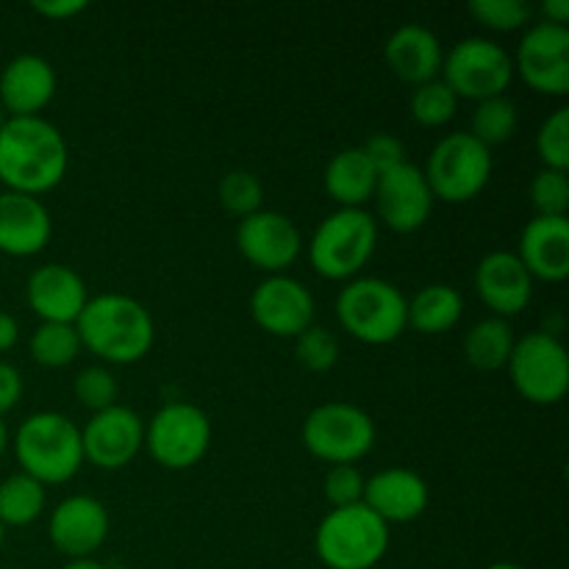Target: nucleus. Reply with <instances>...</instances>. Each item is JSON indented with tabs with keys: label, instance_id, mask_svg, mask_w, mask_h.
Instances as JSON below:
<instances>
[{
	"label": "nucleus",
	"instance_id": "40",
	"mask_svg": "<svg viewBox=\"0 0 569 569\" xmlns=\"http://www.w3.org/2000/svg\"><path fill=\"white\" fill-rule=\"evenodd\" d=\"M22 398V376L14 365L9 361H0V420L3 415H9Z\"/></svg>",
	"mask_w": 569,
	"mask_h": 569
},
{
	"label": "nucleus",
	"instance_id": "11",
	"mask_svg": "<svg viewBox=\"0 0 569 569\" xmlns=\"http://www.w3.org/2000/svg\"><path fill=\"white\" fill-rule=\"evenodd\" d=\"M144 448L167 470H189L211 448V420L192 403H167L144 426Z\"/></svg>",
	"mask_w": 569,
	"mask_h": 569
},
{
	"label": "nucleus",
	"instance_id": "18",
	"mask_svg": "<svg viewBox=\"0 0 569 569\" xmlns=\"http://www.w3.org/2000/svg\"><path fill=\"white\" fill-rule=\"evenodd\" d=\"M476 292L492 317L509 320L528 309L533 298V278L517 253L495 250L476 267Z\"/></svg>",
	"mask_w": 569,
	"mask_h": 569
},
{
	"label": "nucleus",
	"instance_id": "12",
	"mask_svg": "<svg viewBox=\"0 0 569 569\" xmlns=\"http://www.w3.org/2000/svg\"><path fill=\"white\" fill-rule=\"evenodd\" d=\"M515 76L528 89L548 98L569 94V28L553 22H533L522 37L515 59Z\"/></svg>",
	"mask_w": 569,
	"mask_h": 569
},
{
	"label": "nucleus",
	"instance_id": "39",
	"mask_svg": "<svg viewBox=\"0 0 569 569\" xmlns=\"http://www.w3.org/2000/svg\"><path fill=\"white\" fill-rule=\"evenodd\" d=\"M361 150H365V156L370 159V164L376 167V172L381 176V172L387 170H395V167L406 164V148L403 142H400L398 137H392V133L387 131H378L372 133L370 139H367L365 144H361Z\"/></svg>",
	"mask_w": 569,
	"mask_h": 569
},
{
	"label": "nucleus",
	"instance_id": "8",
	"mask_svg": "<svg viewBox=\"0 0 569 569\" xmlns=\"http://www.w3.org/2000/svg\"><path fill=\"white\" fill-rule=\"evenodd\" d=\"M492 150L483 148L467 131L448 133L437 142L422 170L433 200L442 203H470L487 189L492 178Z\"/></svg>",
	"mask_w": 569,
	"mask_h": 569
},
{
	"label": "nucleus",
	"instance_id": "3",
	"mask_svg": "<svg viewBox=\"0 0 569 569\" xmlns=\"http://www.w3.org/2000/svg\"><path fill=\"white\" fill-rule=\"evenodd\" d=\"M14 456L22 467L20 472L42 487L67 483L83 465L81 428L59 411H39L17 428Z\"/></svg>",
	"mask_w": 569,
	"mask_h": 569
},
{
	"label": "nucleus",
	"instance_id": "32",
	"mask_svg": "<svg viewBox=\"0 0 569 569\" xmlns=\"http://www.w3.org/2000/svg\"><path fill=\"white\" fill-rule=\"evenodd\" d=\"M217 194H220V203L228 214L244 217L256 214L264 206V187H261L259 176L250 170H231L222 176L220 187H217Z\"/></svg>",
	"mask_w": 569,
	"mask_h": 569
},
{
	"label": "nucleus",
	"instance_id": "25",
	"mask_svg": "<svg viewBox=\"0 0 569 569\" xmlns=\"http://www.w3.org/2000/svg\"><path fill=\"white\" fill-rule=\"evenodd\" d=\"M326 192L339 209H365L367 200L376 192L378 172L370 164L361 148L339 150L326 167Z\"/></svg>",
	"mask_w": 569,
	"mask_h": 569
},
{
	"label": "nucleus",
	"instance_id": "23",
	"mask_svg": "<svg viewBox=\"0 0 569 569\" xmlns=\"http://www.w3.org/2000/svg\"><path fill=\"white\" fill-rule=\"evenodd\" d=\"M517 259L533 281L561 283L569 276V220L567 217H533L520 233Z\"/></svg>",
	"mask_w": 569,
	"mask_h": 569
},
{
	"label": "nucleus",
	"instance_id": "30",
	"mask_svg": "<svg viewBox=\"0 0 569 569\" xmlns=\"http://www.w3.org/2000/svg\"><path fill=\"white\" fill-rule=\"evenodd\" d=\"M31 359L39 367H48V370H61V367H70L72 361L81 353V339H78L76 326H64V322H42L37 331L31 333Z\"/></svg>",
	"mask_w": 569,
	"mask_h": 569
},
{
	"label": "nucleus",
	"instance_id": "31",
	"mask_svg": "<svg viewBox=\"0 0 569 569\" xmlns=\"http://www.w3.org/2000/svg\"><path fill=\"white\" fill-rule=\"evenodd\" d=\"M409 109L415 122H420L422 128H442L456 117L459 98L450 92V87L442 78H433V81L415 87Z\"/></svg>",
	"mask_w": 569,
	"mask_h": 569
},
{
	"label": "nucleus",
	"instance_id": "2",
	"mask_svg": "<svg viewBox=\"0 0 569 569\" xmlns=\"http://www.w3.org/2000/svg\"><path fill=\"white\" fill-rule=\"evenodd\" d=\"M81 348L106 365H137L156 342V322L148 306L120 292L89 298L76 320Z\"/></svg>",
	"mask_w": 569,
	"mask_h": 569
},
{
	"label": "nucleus",
	"instance_id": "45",
	"mask_svg": "<svg viewBox=\"0 0 569 569\" xmlns=\"http://www.w3.org/2000/svg\"><path fill=\"white\" fill-rule=\"evenodd\" d=\"M487 569H526V567L515 565V561H495V565H489Z\"/></svg>",
	"mask_w": 569,
	"mask_h": 569
},
{
	"label": "nucleus",
	"instance_id": "33",
	"mask_svg": "<svg viewBox=\"0 0 569 569\" xmlns=\"http://www.w3.org/2000/svg\"><path fill=\"white\" fill-rule=\"evenodd\" d=\"M339 353V339L337 333L328 331L322 326H309L300 337H295V356L298 365L306 367L309 372H328L337 367Z\"/></svg>",
	"mask_w": 569,
	"mask_h": 569
},
{
	"label": "nucleus",
	"instance_id": "43",
	"mask_svg": "<svg viewBox=\"0 0 569 569\" xmlns=\"http://www.w3.org/2000/svg\"><path fill=\"white\" fill-rule=\"evenodd\" d=\"M542 17H545V22H553V26H567V22H569V3H567V0H545Z\"/></svg>",
	"mask_w": 569,
	"mask_h": 569
},
{
	"label": "nucleus",
	"instance_id": "20",
	"mask_svg": "<svg viewBox=\"0 0 569 569\" xmlns=\"http://www.w3.org/2000/svg\"><path fill=\"white\" fill-rule=\"evenodd\" d=\"M28 309L42 322L76 326L87 306V281L67 264H42L26 281Z\"/></svg>",
	"mask_w": 569,
	"mask_h": 569
},
{
	"label": "nucleus",
	"instance_id": "14",
	"mask_svg": "<svg viewBox=\"0 0 569 569\" xmlns=\"http://www.w3.org/2000/svg\"><path fill=\"white\" fill-rule=\"evenodd\" d=\"M376 214L389 231L395 233H415L431 220L433 192L428 187L420 167L400 164L378 176L376 192H372Z\"/></svg>",
	"mask_w": 569,
	"mask_h": 569
},
{
	"label": "nucleus",
	"instance_id": "9",
	"mask_svg": "<svg viewBox=\"0 0 569 569\" xmlns=\"http://www.w3.org/2000/svg\"><path fill=\"white\" fill-rule=\"evenodd\" d=\"M511 383L533 406H556L569 392V356L559 333L531 331L515 342L509 356Z\"/></svg>",
	"mask_w": 569,
	"mask_h": 569
},
{
	"label": "nucleus",
	"instance_id": "41",
	"mask_svg": "<svg viewBox=\"0 0 569 569\" xmlns=\"http://www.w3.org/2000/svg\"><path fill=\"white\" fill-rule=\"evenodd\" d=\"M31 9L37 11V14L48 17V20H72L76 14H81V11H87V3L83 0H33Z\"/></svg>",
	"mask_w": 569,
	"mask_h": 569
},
{
	"label": "nucleus",
	"instance_id": "48",
	"mask_svg": "<svg viewBox=\"0 0 569 569\" xmlns=\"http://www.w3.org/2000/svg\"><path fill=\"white\" fill-rule=\"evenodd\" d=\"M3 537H6V528L0 526V545H3Z\"/></svg>",
	"mask_w": 569,
	"mask_h": 569
},
{
	"label": "nucleus",
	"instance_id": "17",
	"mask_svg": "<svg viewBox=\"0 0 569 569\" xmlns=\"http://www.w3.org/2000/svg\"><path fill=\"white\" fill-rule=\"evenodd\" d=\"M50 545L67 559H92L109 539V511L92 495H70L48 520Z\"/></svg>",
	"mask_w": 569,
	"mask_h": 569
},
{
	"label": "nucleus",
	"instance_id": "22",
	"mask_svg": "<svg viewBox=\"0 0 569 569\" xmlns=\"http://www.w3.org/2000/svg\"><path fill=\"white\" fill-rule=\"evenodd\" d=\"M53 220L39 198L20 192H0V253L28 259L48 248Z\"/></svg>",
	"mask_w": 569,
	"mask_h": 569
},
{
	"label": "nucleus",
	"instance_id": "19",
	"mask_svg": "<svg viewBox=\"0 0 569 569\" xmlns=\"http://www.w3.org/2000/svg\"><path fill=\"white\" fill-rule=\"evenodd\" d=\"M361 503L383 520L387 526H403L426 515L431 503L428 483L409 467H389L376 472L365 483V500Z\"/></svg>",
	"mask_w": 569,
	"mask_h": 569
},
{
	"label": "nucleus",
	"instance_id": "36",
	"mask_svg": "<svg viewBox=\"0 0 569 569\" xmlns=\"http://www.w3.org/2000/svg\"><path fill=\"white\" fill-rule=\"evenodd\" d=\"M467 11L472 20L498 33H511L531 20V6L526 0H470Z\"/></svg>",
	"mask_w": 569,
	"mask_h": 569
},
{
	"label": "nucleus",
	"instance_id": "10",
	"mask_svg": "<svg viewBox=\"0 0 569 569\" xmlns=\"http://www.w3.org/2000/svg\"><path fill=\"white\" fill-rule=\"evenodd\" d=\"M439 78L459 100L481 103L487 98L506 94V89L515 81V61L509 50L495 39L467 37L445 53Z\"/></svg>",
	"mask_w": 569,
	"mask_h": 569
},
{
	"label": "nucleus",
	"instance_id": "46",
	"mask_svg": "<svg viewBox=\"0 0 569 569\" xmlns=\"http://www.w3.org/2000/svg\"><path fill=\"white\" fill-rule=\"evenodd\" d=\"M6 445H9V431H6V426H3V420H0V456H3V450H6Z\"/></svg>",
	"mask_w": 569,
	"mask_h": 569
},
{
	"label": "nucleus",
	"instance_id": "37",
	"mask_svg": "<svg viewBox=\"0 0 569 569\" xmlns=\"http://www.w3.org/2000/svg\"><path fill=\"white\" fill-rule=\"evenodd\" d=\"M533 217H567L569 211V178L561 170H539L531 181Z\"/></svg>",
	"mask_w": 569,
	"mask_h": 569
},
{
	"label": "nucleus",
	"instance_id": "34",
	"mask_svg": "<svg viewBox=\"0 0 569 569\" xmlns=\"http://www.w3.org/2000/svg\"><path fill=\"white\" fill-rule=\"evenodd\" d=\"M72 392H76L78 403L83 409H89L92 415L98 411L111 409L117 406V398H120V383H117L114 372L109 367H83L76 376V383H72Z\"/></svg>",
	"mask_w": 569,
	"mask_h": 569
},
{
	"label": "nucleus",
	"instance_id": "42",
	"mask_svg": "<svg viewBox=\"0 0 569 569\" xmlns=\"http://www.w3.org/2000/svg\"><path fill=\"white\" fill-rule=\"evenodd\" d=\"M17 339H20V326L9 311H0V353L14 348Z\"/></svg>",
	"mask_w": 569,
	"mask_h": 569
},
{
	"label": "nucleus",
	"instance_id": "1",
	"mask_svg": "<svg viewBox=\"0 0 569 569\" xmlns=\"http://www.w3.org/2000/svg\"><path fill=\"white\" fill-rule=\"evenodd\" d=\"M70 150L44 117H9L0 131V183L6 192L39 198L64 181Z\"/></svg>",
	"mask_w": 569,
	"mask_h": 569
},
{
	"label": "nucleus",
	"instance_id": "28",
	"mask_svg": "<svg viewBox=\"0 0 569 569\" xmlns=\"http://www.w3.org/2000/svg\"><path fill=\"white\" fill-rule=\"evenodd\" d=\"M48 495L39 481L26 472H14L0 483V526L26 528L42 517Z\"/></svg>",
	"mask_w": 569,
	"mask_h": 569
},
{
	"label": "nucleus",
	"instance_id": "21",
	"mask_svg": "<svg viewBox=\"0 0 569 569\" xmlns=\"http://www.w3.org/2000/svg\"><path fill=\"white\" fill-rule=\"evenodd\" d=\"M56 94V70L37 53L14 56L0 72V109L6 117H39Z\"/></svg>",
	"mask_w": 569,
	"mask_h": 569
},
{
	"label": "nucleus",
	"instance_id": "24",
	"mask_svg": "<svg viewBox=\"0 0 569 569\" xmlns=\"http://www.w3.org/2000/svg\"><path fill=\"white\" fill-rule=\"evenodd\" d=\"M387 67L400 78V81L420 87V83L433 81L442 72L445 50L437 33L426 26H400L383 48Z\"/></svg>",
	"mask_w": 569,
	"mask_h": 569
},
{
	"label": "nucleus",
	"instance_id": "13",
	"mask_svg": "<svg viewBox=\"0 0 569 569\" xmlns=\"http://www.w3.org/2000/svg\"><path fill=\"white\" fill-rule=\"evenodd\" d=\"M237 248L256 270L267 276H287L289 267L303 253V237L287 214L261 209L239 220Z\"/></svg>",
	"mask_w": 569,
	"mask_h": 569
},
{
	"label": "nucleus",
	"instance_id": "35",
	"mask_svg": "<svg viewBox=\"0 0 569 569\" xmlns=\"http://www.w3.org/2000/svg\"><path fill=\"white\" fill-rule=\"evenodd\" d=\"M537 153L545 170H569V109L561 106L537 131Z\"/></svg>",
	"mask_w": 569,
	"mask_h": 569
},
{
	"label": "nucleus",
	"instance_id": "47",
	"mask_svg": "<svg viewBox=\"0 0 569 569\" xmlns=\"http://www.w3.org/2000/svg\"><path fill=\"white\" fill-rule=\"evenodd\" d=\"M6 122H9V117H6V111L0 109V131H3V126H6Z\"/></svg>",
	"mask_w": 569,
	"mask_h": 569
},
{
	"label": "nucleus",
	"instance_id": "27",
	"mask_svg": "<svg viewBox=\"0 0 569 569\" xmlns=\"http://www.w3.org/2000/svg\"><path fill=\"white\" fill-rule=\"evenodd\" d=\"M515 331L509 320L500 317H487L476 322L465 337V356L470 367L481 372H498L509 365V356L515 350Z\"/></svg>",
	"mask_w": 569,
	"mask_h": 569
},
{
	"label": "nucleus",
	"instance_id": "16",
	"mask_svg": "<svg viewBox=\"0 0 569 569\" xmlns=\"http://www.w3.org/2000/svg\"><path fill=\"white\" fill-rule=\"evenodd\" d=\"M83 461L100 470H122L144 448V420L128 406H111L81 428Z\"/></svg>",
	"mask_w": 569,
	"mask_h": 569
},
{
	"label": "nucleus",
	"instance_id": "4",
	"mask_svg": "<svg viewBox=\"0 0 569 569\" xmlns=\"http://www.w3.org/2000/svg\"><path fill=\"white\" fill-rule=\"evenodd\" d=\"M339 326L365 345H392L409 328V298L383 278H353L337 298Z\"/></svg>",
	"mask_w": 569,
	"mask_h": 569
},
{
	"label": "nucleus",
	"instance_id": "26",
	"mask_svg": "<svg viewBox=\"0 0 569 569\" xmlns=\"http://www.w3.org/2000/svg\"><path fill=\"white\" fill-rule=\"evenodd\" d=\"M465 315V298L450 283H428L409 300V328L426 337L448 333Z\"/></svg>",
	"mask_w": 569,
	"mask_h": 569
},
{
	"label": "nucleus",
	"instance_id": "44",
	"mask_svg": "<svg viewBox=\"0 0 569 569\" xmlns=\"http://www.w3.org/2000/svg\"><path fill=\"white\" fill-rule=\"evenodd\" d=\"M61 569H106V567L94 559H72V561H67Z\"/></svg>",
	"mask_w": 569,
	"mask_h": 569
},
{
	"label": "nucleus",
	"instance_id": "6",
	"mask_svg": "<svg viewBox=\"0 0 569 569\" xmlns=\"http://www.w3.org/2000/svg\"><path fill=\"white\" fill-rule=\"evenodd\" d=\"M389 526L365 503L331 509L315 533V553L328 569H372L389 550Z\"/></svg>",
	"mask_w": 569,
	"mask_h": 569
},
{
	"label": "nucleus",
	"instance_id": "38",
	"mask_svg": "<svg viewBox=\"0 0 569 569\" xmlns=\"http://www.w3.org/2000/svg\"><path fill=\"white\" fill-rule=\"evenodd\" d=\"M365 472L356 465L328 467L326 478H322V495L331 509H345V506H356L365 500Z\"/></svg>",
	"mask_w": 569,
	"mask_h": 569
},
{
	"label": "nucleus",
	"instance_id": "7",
	"mask_svg": "<svg viewBox=\"0 0 569 569\" xmlns=\"http://www.w3.org/2000/svg\"><path fill=\"white\" fill-rule=\"evenodd\" d=\"M300 439L328 467L359 465L376 445V422L361 406L331 400L309 411Z\"/></svg>",
	"mask_w": 569,
	"mask_h": 569
},
{
	"label": "nucleus",
	"instance_id": "15",
	"mask_svg": "<svg viewBox=\"0 0 569 569\" xmlns=\"http://www.w3.org/2000/svg\"><path fill=\"white\" fill-rule=\"evenodd\" d=\"M315 295L289 276H267L250 295V317L270 337L295 339L315 326Z\"/></svg>",
	"mask_w": 569,
	"mask_h": 569
},
{
	"label": "nucleus",
	"instance_id": "29",
	"mask_svg": "<svg viewBox=\"0 0 569 569\" xmlns=\"http://www.w3.org/2000/svg\"><path fill=\"white\" fill-rule=\"evenodd\" d=\"M520 126V111L509 94H498V98H487L476 103V111L470 117V137H476L483 148H498L506 144L517 133Z\"/></svg>",
	"mask_w": 569,
	"mask_h": 569
},
{
	"label": "nucleus",
	"instance_id": "5",
	"mask_svg": "<svg viewBox=\"0 0 569 569\" xmlns=\"http://www.w3.org/2000/svg\"><path fill=\"white\" fill-rule=\"evenodd\" d=\"M378 244V222L367 209H337L315 228L309 261L328 281H353L370 264Z\"/></svg>",
	"mask_w": 569,
	"mask_h": 569
}]
</instances>
